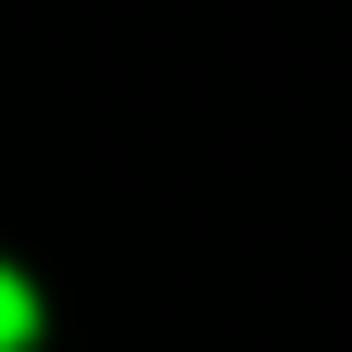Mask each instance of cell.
<instances>
[{"label":"cell","instance_id":"obj_1","mask_svg":"<svg viewBox=\"0 0 352 352\" xmlns=\"http://www.w3.org/2000/svg\"><path fill=\"white\" fill-rule=\"evenodd\" d=\"M33 319H44V308H33V275H11V264H0V352H22V341H33Z\"/></svg>","mask_w":352,"mask_h":352}]
</instances>
